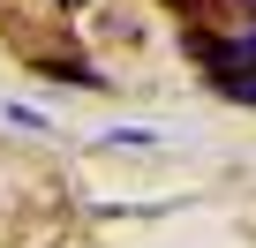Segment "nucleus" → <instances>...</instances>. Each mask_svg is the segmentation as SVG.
I'll use <instances>...</instances> for the list:
<instances>
[{
    "label": "nucleus",
    "mask_w": 256,
    "mask_h": 248,
    "mask_svg": "<svg viewBox=\"0 0 256 248\" xmlns=\"http://www.w3.org/2000/svg\"><path fill=\"white\" fill-rule=\"evenodd\" d=\"M68 8H83V0H68Z\"/></svg>",
    "instance_id": "obj_3"
},
{
    "label": "nucleus",
    "mask_w": 256,
    "mask_h": 248,
    "mask_svg": "<svg viewBox=\"0 0 256 248\" xmlns=\"http://www.w3.org/2000/svg\"><path fill=\"white\" fill-rule=\"evenodd\" d=\"M241 15H248V23H256V0H241Z\"/></svg>",
    "instance_id": "obj_2"
},
{
    "label": "nucleus",
    "mask_w": 256,
    "mask_h": 248,
    "mask_svg": "<svg viewBox=\"0 0 256 248\" xmlns=\"http://www.w3.org/2000/svg\"><path fill=\"white\" fill-rule=\"evenodd\" d=\"M218 90H226L234 105H256V75H241V83H218Z\"/></svg>",
    "instance_id": "obj_1"
}]
</instances>
